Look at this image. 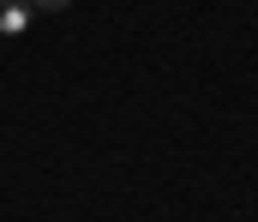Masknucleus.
Instances as JSON below:
<instances>
[{
  "label": "nucleus",
  "mask_w": 258,
  "mask_h": 222,
  "mask_svg": "<svg viewBox=\"0 0 258 222\" xmlns=\"http://www.w3.org/2000/svg\"><path fill=\"white\" fill-rule=\"evenodd\" d=\"M30 30V0H0V36H24Z\"/></svg>",
  "instance_id": "nucleus-1"
},
{
  "label": "nucleus",
  "mask_w": 258,
  "mask_h": 222,
  "mask_svg": "<svg viewBox=\"0 0 258 222\" xmlns=\"http://www.w3.org/2000/svg\"><path fill=\"white\" fill-rule=\"evenodd\" d=\"M30 12H66V0H30Z\"/></svg>",
  "instance_id": "nucleus-2"
}]
</instances>
